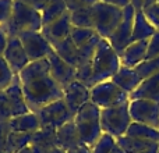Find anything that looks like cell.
<instances>
[{
	"instance_id": "obj_1",
	"label": "cell",
	"mask_w": 159,
	"mask_h": 153,
	"mask_svg": "<svg viewBox=\"0 0 159 153\" xmlns=\"http://www.w3.org/2000/svg\"><path fill=\"white\" fill-rule=\"evenodd\" d=\"M18 79L25 102L34 113L52 102L63 99V88L50 75L48 59L31 61L18 74Z\"/></svg>"
},
{
	"instance_id": "obj_2",
	"label": "cell",
	"mask_w": 159,
	"mask_h": 153,
	"mask_svg": "<svg viewBox=\"0 0 159 153\" xmlns=\"http://www.w3.org/2000/svg\"><path fill=\"white\" fill-rule=\"evenodd\" d=\"M120 67V56L110 46L107 39L102 38L92 57V76L89 81V89L99 82L112 79Z\"/></svg>"
},
{
	"instance_id": "obj_3",
	"label": "cell",
	"mask_w": 159,
	"mask_h": 153,
	"mask_svg": "<svg viewBox=\"0 0 159 153\" xmlns=\"http://www.w3.org/2000/svg\"><path fill=\"white\" fill-rule=\"evenodd\" d=\"M73 120L82 145L91 149L103 134L101 127V109L89 100L75 113Z\"/></svg>"
},
{
	"instance_id": "obj_4",
	"label": "cell",
	"mask_w": 159,
	"mask_h": 153,
	"mask_svg": "<svg viewBox=\"0 0 159 153\" xmlns=\"http://www.w3.org/2000/svg\"><path fill=\"white\" fill-rule=\"evenodd\" d=\"M4 28L8 36H18L27 31H42V14L20 0H14L11 18Z\"/></svg>"
},
{
	"instance_id": "obj_5",
	"label": "cell",
	"mask_w": 159,
	"mask_h": 153,
	"mask_svg": "<svg viewBox=\"0 0 159 153\" xmlns=\"http://www.w3.org/2000/svg\"><path fill=\"white\" fill-rule=\"evenodd\" d=\"M129 102L119 106L101 109V127L103 134H109L113 138L126 135L130 124L133 123L129 110Z\"/></svg>"
},
{
	"instance_id": "obj_6",
	"label": "cell",
	"mask_w": 159,
	"mask_h": 153,
	"mask_svg": "<svg viewBox=\"0 0 159 153\" xmlns=\"http://www.w3.org/2000/svg\"><path fill=\"white\" fill-rule=\"evenodd\" d=\"M93 11V29L101 38L109 39L119 27L123 18V8L117 6L107 4L103 2H98L92 6Z\"/></svg>"
},
{
	"instance_id": "obj_7",
	"label": "cell",
	"mask_w": 159,
	"mask_h": 153,
	"mask_svg": "<svg viewBox=\"0 0 159 153\" xmlns=\"http://www.w3.org/2000/svg\"><path fill=\"white\" fill-rule=\"evenodd\" d=\"M130 100V95L123 90L120 86L109 81H103L96 84L91 88V102L99 107V109H106L123 104Z\"/></svg>"
},
{
	"instance_id": "obj_8",
	"label": "cell",
	"mask_w": 159,
	"mask_h": 153,
	"mask_svg": "<svg viewBox=\"0 0 159 153\" xmlns=\"http://www.w3.org/2000/svg\"><path fill=\"white\" fill-rule=\"evenodd\" d=\"M39 118L41 123V128L43 127H50V128H56L61 127L63 124L69 123L74 118V116L71 114V111L69 110L66 102L63 99H59L56 102L43 106L42 109H39L35 113Z\"/></svg>"
},
{
	"instance_id": "obj_9",
	"label": "cell",
	"mask_w": 159,
	"mask_h": 153,
	"mask_svg": "<svg viewBox=\"0 0 159 153\" xmlns=\"http://www.w3.org/2000/svg\"><path fill=\"white\" fill-rule=\"evenodd\" d=\"M134 17H135V8L130 3L129 6L123 8V18L113 35L110 36L109 41L110 46L120 55L130 43H131V35H133V27H134Z\"/></svg>"
},
{
	"instance_id": "obj_10",
	"label": "cell",
	"mask_w": 159,
	"mask_h": 153,
	"mask_svg": "<svg viewBox=\"0 0 159 153\" xmlns=\"http://www.w3.org/2000/svg\"><path fill=\"white\" fill-rule=\"evenodd\" d=\"M18 38L24 50L27 52L31 61L46 59L48 55L53 50L52 45L46 41L41 31H27V32L18 33Z\"/></svg>"
},
{
	"instance_id": "obj_11",
	"label": "cell",
	"mask_w": 159,
	"mask_h": 153,
	"mask_svg": "<svg viewBox=\"0 0 159 153\" xmlns=\"http://www.w3.org/2000/svg\"><path fill=\"white\" fill-rule=\"evenodd\" d=\"M129 110L133 121L159 129V103L147 99H135L129 102Z\"/></svg>"
},
{
	"instance_id": "obj_12",
	"label": "cell",
	"mask_w": 159,
	"mask_h": 153,
	"mask_svg": "<svg viewBox=\"0 0 159 153\" xmlns=\"http://www.w3.org/2000/svg\"><path fill=\"white\" fill-rule=\"evenodd\" d=\"M48 61H49V70H50V75L53 76L56 82L60 85L61 88L69 86L71 82H74L75 76H77V68L71 64L66 63L60 56H57V53L55 50L48 55Z\"/></svg>"
},
{
	"instance_id": "obj_13",
	"label": "cell",
	"mask_w": 159,
	"mask_h": 153,
	"mask_svg": "<svg viewBox=\"0 0 159 153\" xmlns=\"http://www.w3.org/2000/svg\"><path fill=\"white\" fill-rule=\"evenodd\" d=\"M3 57H4V60L10 66L11 71L16 75H18L31 63L30 57H28L27 52L22 47L18 36H8V43L4 50Z\"/></svg>"
},
{
	"instance_id": "obj_14",
	"label": "cell",
	"mask_w": 159,
	"mask_h": 153,
	"mask_svg": "<svg viewBox=\"0 0 159 153\" xmlns=\"http://www.w3.org/2000/svg\"><path fill=\"white\" fill-rule=\"evenodd\" d=\"M63 92V100L66 102L67 107H69L73 116H75V113L85 103H88L91 100V89L88 86H85L82 82L77 81V79L74 82H71L69 86L64 88Z\"/></svg>"
},
{
	"instance_id": "obj_15",
	"label": "cell",
	"mask_w": 159,
	"mask_h": 153,
	"mask_svg": "<svg viewBox=\"0 0 159 153\" xmlns=\"http://www.w3.org/2000/svg\"><path fill=\"white\" fill-rule=\"evenodd\" d=\"M71 18H70V11H66L59 20L50 22V24L42 27V35L46 38V41L50 45L60 42L63 39L69 38L70 32H71Z\"/></svg>"
},
{
	"instance_id": "obj_16",
	"label": "cell",
	"mask_w": 159,
	"mask_h": 153,
	"mask_svg": "<svg viewBox=\"0 0 159 153\" xmlns=\"http://www.w3.org/2000/svg\"><path fill=\"white\" fill-rule=\"evenodd\" d=\"M57 146L59 143L56 128H50V127H43L34 132L32 141L30 143V148L34 153H49Z\"/></svg>"
},
{
	"instance_id": "obj_17",
	"label": "cell",
	"mask_w": 159,
	"mask_h": 153,
	"mask_svg": "<svg viewBox=\"0 0 159 153\" xmlns=\"http://www.w3.org/2000/svg\"><path fill=\"white\" fill-rule=\"evenodd\" d=\"M148 41H137V42L130 43L119 55L120 56L121 66L129 67V68H135L143 61H145L147 52H148Z\"/></svg>"
},
{
	"instance_id": "obj_18",
	"label": "cell",
	"mask_w": 159,
	"mask_h": 153,
	"mask_svg": "<svg viewBox=\"0 0 159 153\" xmlns=\"http://www.w3.org/2000/svg\"><path fill=\"white\" fill-rule=\"evenodd\" d=\"M57 134V143L59 148H61L66 152H71L75 151L80 146H84L80 139V135L77 131V127L74 124V120L69 121V123L63 124L61 127H59L56 129Z\"/></svg>"
},
{
	"instance_id": "obj_19",
	"label": "cell",
	"mask_w": 159,
	"mask_h": 153,
	"mask_svg": "<svg viewBox=\"0 0 159 153\" xmlns=\"http://www.w3.org/2000/svg\"><path fill=\"white\" fill-rule=\"evenodd\" d=\"M147 99L159 103V72L143 79L141 84L130 93V100Z\"/></svg>"
},
{
	"instance_id": "obj_20",
	"label": "cell",
	"mask_w": 159,
	"mask_h": 153,
	"mask_svg": "<svg viewBox=\"0 0 159 153\" xmlns=\"http://www.w3.org/2000/svg\"><path fill=\"white\" fill-rule=\"evenodd\" d=\"M110 81L115 82L117 86H120L121 89L126 90L130 95V93L141 84L143 79H141V76L137 74V71H135L134 68H129V67L121 66Z\"/></svg>"
},
{
	"instance_id": "obj_21",
	"label": "cell",
	"mask_w": 159,
	"mask_h": 153,
	"mask_svg": "<svg viewBox=\"0 0 159 153\" xmlns=\"http://www.w3.org/2000/svg\"><path fill=\"white\" fill-rule=\"evenodd\" d=\"M157 32L151 22L147 20L145 14L143 10H135V17H134V27H133V35H131V43L137 41H148L151 36Z\"/></svg>"
},
{
	"instance_id": "obj_22",
	"label": "cell",
	"mask_w": 159,
	"mask_h": 153,
	"mask_svg": "<svg viewBox=\"0 0 159 153\" xmlns=\"http://www.w3.org/2000/svg\"><path fill=\"white\" fill-rule=\"evenodd\" d=\"M8 125H10L11 131L14 132H35L41 128L39 118L34 111L13 117L8 121Z\"/></svg>"
},
{
	"instance_id": "obj_23",
	"label": "cell",
	"mask_w": 159,
	"mask_h": 153,
	"mask_svg": "<svg viewBox=\"0 0 159 153\" xmlns=\"http://www.w3.org/2000/svg\"><path fill=\"white\" fill-rule=\"evenodd\" d=\"M53 50L57 53V56H60L66 63L71 64V66L77 67V63H78V47L75 46V43L73 42V39L70 38H66L60 42H56V43L52 45Z\"/></svg>"
},
{
	"instance_id": "obj_24",
	"label": "cell",
	"mask_w": 159,
	"mask_h": 153,
	"mask_svg": "<svg viewBox=\"0 0 159 153\" xmlns=\"http://www.w3.org/2000/svg\"><path fill=\"white\" fill-rule=\"evenodd\" d=\"M126 135L137 138V139L159 143V129L154 128V127H151V125H147V124H141V123L133 121V123L130 124L129 129H127Z\"/></svg>"
},
{
	"instance_id": "obj_25",
	"label": "cell",
	"mask_w": 159,
	"mask_h": 153,
	"mask_svg": "<svg viewBox=\"0 0 159 153\" xmlns=\"http://www.w3.org/2000/svg\"><path fill=\"white\" fill-rule=\"evenodd\" d=\"M116 145L121 149L124 153H138L149 149L151 146L157 145L155 142H149V141L137 139V138L129 137V135H121V137L116 138Z\"/></svg>"
},
{
	"instance_id": "obj_26",
	"label": "cell",
	"mask_w": 159,
	"mask_h": 153,
	"mask_svg": "<svg viewBox=\"0 0 159 153\" xmlns=\"http://www.w3.org/2000/svg\"><path fill=\"white\" fill-rule=\"evenodd\" d=\"M34 132H14L11 131L8 134L7 143H6V153H17L22 151L24 148L30 146L31 141H32Z\"/></svg>"
},
{
	"instance_id": "obj_27",
	"label": "cell",
	"mask_w": 159,
	"mask_h": 153,
	"mask_svg": "<svg viewBox=\"0 0 159 153\" xmlns=\"http://www.w3.org/2000/svg\"><path fill=\"white\" fill-rule=\"evenodd\" d=\"M66 11H69V10H67V7H66V4H64L63 0H53L52 3H49V4L41 11V14H42V27H45V25L56 21V20H59Z\"/></svg>"
},
{
	"instance_id": "obj_28",
	"label": "cell",
	"mask_w": 159,
	"mask_h": 153,
	"mask_svg": "<svg viewBox=\"0 0 159 153\" xmlns=\"http://www.w3.org/2000/svg\"><path fill=\"white\" fill-rule=\"evenodd\" d=\"M71 25L78 28H92L93 29V11L92 7L81 8L70 13Z\"/></svg>"
},
{
	"instance_id": "obj_29",
	"label": "cell",
	"mask_w": 159,
	"mask_h": 153,
	"mask_svg": "<svg viewBox=\"0 0 159 153\" xmlns=\"http://www.w3.org/2000/svg\"><path fill=\"white\" fill-rule=\"evenodd\" d=\"M96 35V31L92 28H78V27H73L71 32H70V38L73 39V42L75 43L77 47L84 46L85 43L91 41L93 36Z\"/></svg>"
},
{
	"instance_id": "obj_30",
	"label": "cell",
	"mask_w": 159,
	"mask_h": 153,
	"mask_svg": "<svg viewBox=\"0 0 159 153\" xmlns=\"http://www.w3.org/2000/svg\"><path fill=\"white\" fill-rule=\"evenodd\" d=\"M134 70L137 71V74L141 76V79H145L154 74H158L159 72V56L155 59H151V60L143 61V63L135 67Z\"/></svg>"
},
{
	"instance_id": "obj_31",
	"label": "cell",
	"mask_w": 159,
	"mask_h": 153,
	"mask_svg": "<svg viewBox=\"0 0 159 153\" xmlns=\"http://www.w3.org/2000/svg\"><path fill=\"white\" fill-rule=\"evenodd\" d=\"M116 146V138L109 134H102L96 143L91 148V153H110Z\"/></svg>"
},
{
	"instance_id": "obj_32",
	"label": "cell",
	"mask_w": 159,
	"mask_h": 153,
	"mask_svg": "<svg viewBox=\"0 0 159 153\" xmlns=\"http://www.w3.org/2000/svg\"><path fill=\"white\" fill-rule=\"evenodd\" d=\"M14 78H16V74L11 71L10 66L4 60V57L0 56V90H4L6 88L10 86Z\"/></svg>"
},
{
	"instance_id": "obj_33",
	"label": "cell",
	"mask_w": 159,
	"mask_h": 153,
	"mask_svg": "<svg viewBox=\"0 0 159 153\" xmlns=\"http://www.w3.org/2000/svg\"><path fill=\"white\" fill-rule=\"evenodd\" d=\"M143 13L145 14L147 20L151 22L152 27L157 31H159V3L147 6L145 8H143Z\"/></svg>"
},
{
	"instance_id": "obj_34",
	"label": "cell",
	"mask_w": 159,
	"mask_h": 153,
	"mask_svg": "<svg viewBox=\"0 0 159 153\" xmlns=\"http://www.w3.org/2000/svg\"><path fill=\"white\" fill-rule=\"evenodd\" d=\"M14 0H0V27H6L11 18Z\"/></svg>"
},
{
	"instance_id": "obj_35",
	"label": "cell",
	"mask_w": 159,
	"mask_h": 153,
	"mask_svg": "<svg viewBox=\"0 0 159 153\" xmlns=\"http://www.w3.org/2000/svg\"><path fill=\"white\" fill-rule=\"evenodd\" d=\"M66 4L67 10L71 13L75 10H81V8H87V7H92L95 6L99 0H63Z\"/></svg>"
},
{
	"instance_id": "obj_36",
	"label": "cell",
	"mask_w": 159,
	"mask_h": 153,
	"mask_svg": "<svg viewBox=\"0 0 159 153\" xmlns=\"http://www.w3.org/2000/svg\"><path fill=\"white\" fill-rule=\"evenodd\" d=\"M159 56V31L151 36L148 41V52H147V59L145 60H151Z\"/></svg>"
},
{
	"instance_id": "obj_37",
	"label": "cell",
	"mask_w": 159,
	"mask_h": 153,
	"mask_svg": "<svg viewBox=\"0 0 159 153\" xmlns=\"http://www.w3.org/2000/svg\"><path fill=\"white\" fill-rule=\"evenodd\" d=\"M10 132L11 129L8 125V121L7 123H0V151L6 149V143H7V138Z\"/></svg>"
},
{
	"instance_id": "obj_38",
	"label": "cell",
	"mask_w": 159,
	"mask_h": 153,
	"mask_svg": "<svg viewBox=\"0 0 159 153\" xmlns=\"http://www.w3.org/2000/svg\"><path fill=\"white\" fill-rule=\"evenodd\" d=\"M20 2H22L24 4L30 6V7L35 8V10H38V11H42L49 3H52L53 0H20Z\"/></svg>"
},
{
	"instance_id": "obj_39",
	"label": "cell",
	"mask_w": 159,
	"mask_h": 153,
	"mask_svg": "<svg viewBox=\"0 0 159 153\" xmlns=\"http://www.w3.org/2000/svg\"><path fill=\"white\" fill-rule=\"evenodd\" d=\"M8 43V33L4 27H0V56L4 55V50Z\"/></svg>"
},
{
	"instance_id": "obj_40",
	"label": "cell",
	"mask_w": 159,
	"mask_h": 153,
	"mask_svg": "<svg viewBox=\"0 0 159 153\" xmlns=\"http://www.w3.org/2000/svg\"><path fill=\"white\" fill-rule=\"evenodd\" d=\"M157 3V0H131V4L134 6L135 10H143L147 6Z\"/></svg>"
},
{
	"instance_id": "obj_41",
	"label": "cell",
	"mask_w": 159,
	"mask_h": 153,
	"mask_svg": "<svg viewBox=\"0 0 159 153\" xmlns=\"http://www.w3.org/2000/svg\"><path fill=\"white\" fill-rule=\"evenodd\" d=\"M99 2H103V3H107V4L117 6V7L124 8L126 6H129L130 3H131V0H99Z\"/></svg>"
},
{
	"instance_id": "obj_42",
	"label": "cell",
	"mask_w": 159,
	"mask_h": 153,
	"mask_svg": "<svg viewBox=\"0 0 159 153\" xmlns=\"http://www.w3.org/2000/svg\"><path fill=\"white\" fill-rule=\"evenodd\" d=\"M67 153H91V149L87 148V146H80L75 151H71V152H67Z\"/></svg>"
},
{
	"instance_id": "obj_43",
	"label": "cell",
	"mask_w": 159,
	"mask_h": 153,
	"mask_svg": "<svg viewBox=\"0 0 159 153\" xmlns=\"http://www.w3.org/2000/svg\"><path fill=\"white\" fill-rule=\"evenodd\" d=\"M159 151V143H157V145L151 146L149 149H147V151H143V152H138V153H158Z\"/></svg>"
},
{
	"instance_id": "obj_44",
	"label": "cell",
	"mask_w": 159,
	"mask_h": 153,
	"mask_svg": "<svg viewBox=\"0 0 159 153\" xmlns=\"http://www.w3.org/2000/svg\"><path fill=\"white\" fill-rule=\"evenodd\" d=\"M49 153H67V152H66V151H63L61 148H59V146H57V148H55L53 151H50Z\"/></svg>"
},
{
	"instance_id": "obj_45",
	"label": "cell",
	"mask_w": 159,
	"mask_h": 153,
	"mask_svg": "<svg viewBox=\"0 0 159 153\" xmlns=\"http://www.w3.org/2000/svg\"><path fill=\"white\" fill-rule=\"evenodd\" d=\"M17 153H34V152H32V149H31L30 146H27V148H24V149H22V151L17 152Z\"/></svg>"
},
{
	"instance_id": "obj_46",
	"label": "cell",
	"mask_w": 159,
	"mask_h": 153,
	"mask_svg": "<svg viewBox=\"0 0 159 153\" xmlns=\"http://www.w3.org/2000/svg\"><path fill=\"white\" fill-rule=\"evenodd\" d=\"M110 153H124V152H123V151H121V149H120V148H119V146H117V145H116V146H115V148H113V151H112V152H110Z\"/></svg>"
},
{
	"instance_id": "obj_47",
	"label": "cell",
	"mask_w": 159,
	"mask_h": 153,
	"mask_svg": "<svg viewBox=\"0 0 159 153\" xmlns=\"http://www.w3.org/2000/svg\"><path fill=\"white\" fill-rule=\"evenodd\" d=\"M0 153H6V152L4 151H0Z\"/></svg>"
},
{
	"instance_id": "obj_48",
	"label": "cell",
	"mask_w": 159,
	"mask_h": 153,
	"mask_svg": "<svg viewBox=\"0 0 159 153\" xmlns=\"http://www.w3.org/2000/svg\"><path fill=\"white\" fill-rule=\"evenodd\" d=\"M157 3H159V0H157Z\"/></svg>"
},
{
	"instance_id": "obj_49",
	"label": "cell",
	"mask_w": 159,
	"mask_h": 153,
	"mask_svg": "<svg viewBox=\"0 0 159 153\" xmlns=\"http://www.w3.org/2000/svg\"><path fill=\"white\" fill-rule=\"evenodd\" d=\"M158 153H159V151H158Z\"/></svg>"
}]
</instances>
